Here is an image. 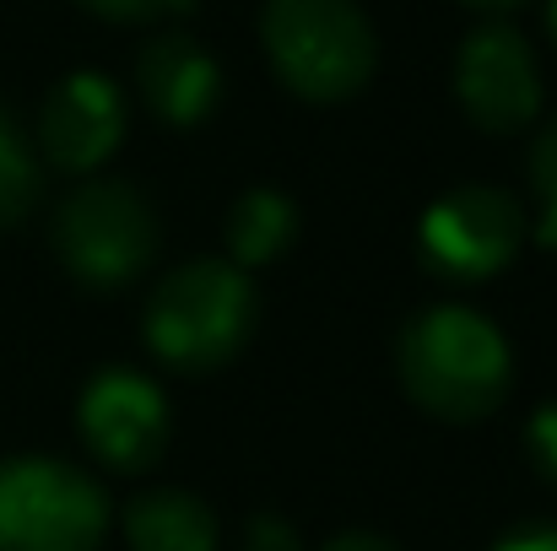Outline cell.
<instances>
[{
	"label": "cell",
	"mask_w": 557,
	"mask_h": 551,
	"mask_svg": "<svg viewBox=\"0 0 557 551\" xmlns=\"http://www.w3.org/2000/svg\"><path fill=\"white\" fill-rule=\"evenodd\" d=\"M125 541L131 551H216V519L189 492H141L125 509Z\"/></svg>",
	"instance_id": "cell-11"
},
{
	"label": "cell",
	"mask_w": 557,
	"mask_h": 551,
	"mask_svg": "<svg viewBox=\"0 0 557 551\" xmlns=\"http://www.w3.org/2000/svg\"><path fill=\"white\" fill-rule=\"evenodd\" d=\"M520 238H525V211L509 189L460 184L428 205L417 227V254L444 281H487L520 254Z\"/></svg>",
	"instance_id": "cell-6"
},
{
	"label": "cell",
	"mask_w": 557,
	"mask_h": 551,
	"mask_svg": "<svg viewBox=\"0 0 557 551\" xmlns=\"http://www.w3.org/2000/svg\"><path fill=\"white\" fill-rule=\"evenodd\" d=\"M547 16H553V38H557V0H553V11H547Z\"/></svg>",
	"instance_id": "cell-21"
},
{
	"label": "cell",
	"mask_w": 557,
	"mask_h": 551,
	"mask_svg": "<svg viewBox=\"0 0 557 551\" xmlns=\"http://www.w3.org/2000/svg\"><path fill=\"white\" fill-rule=\"evenodd\" d=\"M455 92H460V109L482 130H493V136L525 130L542 114V71H536L531 43L515 27H504V22L476 27L460 43Z\"/></svg>",
	"instance_id": "cell-7"
},
{
	"label": "cell",
	"mask_w": 557,
	"mask_h": 551,
	"mask_svg": "<svg viewBox=\"0 0 557 551\" xmlns=\"http://www.w3.org/2000/svg\"><path fill=\"white\" fill-rule=\"evenodd\" d=\"M87 5L92 16H109V22H152L163 11H189V0H76Z\"/></svg>",
	"instance_id": "cell-15"
},
{
	"label": "cell",
	"mask_w": 557,
	"mask_h": 551,
	"mask_svg": "<svg viewBox=\"0 0 557 551\" xmlns=\"http://www.w3.org/2000/svg\"><path fill=\"white\" fill-rule=\"evenodd\" d=\"M466 5H476V11H515V5H525V0H466Z\"/></svg>",
	"instance_id": "cell-20"
},
{
	"label": "cell",
	"mask_w": 557,
	"mask_h": 551,
	"mask_svg": "<svg viewBox=\"0 0 557 551\" xmlns=\"http://www.w3.org/2000/svg\"><path fill=\"white\" fill-rule=\"evenodd\" d=\"M325 551H395L384 536H363V530H352V536H336Z\"/></svg>",
	"instance_id": "cell-19"
},
{
	"label": "cell",
	"mask_w": 557,
	"mask_h": 551,
	"mask_svg": "<svg viewBox=\"0 0 557 551\" xmlns=\"http://www.w3.org/2000/svg\"><path fill=\"white\" fill-rule=\"evenodd\" d=\"M260 38L271 71L309 103L352 98L379 60V38L352 0H265Z\"/></svg>",
	"instance_id": "cell-3"
},
{
	"label": "cell",
	"mask_w": 557,
	"mask_h": 551,
	"mask_svg": "<svg viewBox=\"0 0 557 551\" xmlns=\"http://www.w3.org/2000/svg\"><path fill=\"white\" fill-rule=\"evenodd\" d=\"M244 551H298V536H293L287 519H276V514H255L249 530H244Z\"/></svg>",
	"instance_id": "cell-17"
},
{
	"label": "cell",
	"mask_w": 557,
	"mask_h": 551,
	"mask_svg": "<svg viewBox=\"0 0 557 551\" xmlns=\"http://www.w3.org/2000/svg\"><path fill=\"white\" fill-rule=\"evenodd\" d=\"M400 384L438 422H482L509 395V341L476 309L444 303L400 330Z\"/></svg>",
	"instance_id": "cell-1"
},
{
	"label": "cell",
	"mask_w": 557,
	"mask_h": 551,
	"mask_svg": "<svg viewBox=\"0 0 557 551\" xmlns=\"http://www.w3.org/2000/svg\"><path fill=\"white\" fill-rule=\"evenodd\" d=\"M82 438L114 471H147L169 443V400L136 367H103L82 389Z\"/></svg>",
	"instance_id": "cell-8"
},
{
	"label": "cell",
	"mask_w": 557,
	"mask_h": 551,
	"mask_svg": "<svg viewBox=\"0 0 557 551\" xmlns=\"http://www.w3.org/2000/svg\"><path fill=\"white\" fill-rule=\"evenodd\" d=\"M531 189L542 200V243L557 249V120H547V130L531 147Z\"/></svg>",
	"instance_id": "cell-14"
},
{
	"label": "cell",
	"mask_w": 557,
	"mask_h": 551,
	"mask_svg": "<svg viewBox=\"0 0 557 551\" xmlns=\"http://www.w3.org/2000/svg\"><path fill=\"white\" fill-rule=\"evenodd\" d=\"M493 551H557V525H520L515 536H504Z\"/></svg>",
	"instance_id": "cell-18"
},
{
	"label": "cell",
	"mask_w": 557,
	"mask_h": 551,
	"mask_svg": "<svg viewBox=\"0 0 557 551\" xmlns=\"http://www.w3.org/2000/svg\"><path fill=\"white\" fill-rule=\"evenodd\" d=\"M109 503L92 476L65 460H0V551H98Z\"/></svg>",
	"instance_id": "cell-5"
},
{
	"label": "cell",
	"mask_w": 557,
	"mask_h": 551,
	"mask_svg": "<svg viewBox=\"0 0 557 551\" xmlns=\"http://www.w3.org/2000/svg\"><path fill=\"white\" fill-rule=\"evenodd\" d=\"M525 443H531V460L542 465V476H553V481H557V400H553V405H542V411L531 416Z\"/></svg>",
	"instance_id": "cell-16"
},
{
	"label": "cell",
	"mask_w": 557,
	"mask_h": 551,
	"mask_svg": "<svg viewBox=\"0 0 557 551\" xmlns=\"http://www.w3.org/2000/svg\"><path fill=\"white\" fill-rule=\"evenodd\" d=\"M136 82H141L147 109L169 125H200L222 92L216 60L185 33H158L136 60Z\"/></svg>",
	"instance_id": "cell-10"
},
{
	"label": "cell",
	"mask_w": 557,
	"mask_h": 551,
	"mask_svg": "<svg viewBox=\"0 0 557 551\" xmlns=\"http://www.w3.org/2000/svg\"><path fill=\"white\" fill-rule=\"evenodd\" d=\"M54 254L92 292L125 287L158 254V216L136 184L92 179L54 211Z\"/></svg>",
	"instance_id": "cell-4"
},
{
	"label": "cell",
	"mask_w": 557,
	"mask_h": 551,
	"mask_svg": "<svg viewBox=\"0 0 557 551\" xmlns=\"http://www.w3.org/2000/svg\"><path fill=\"white\" fill-rule=\"evenodd\" d=\"M33 200H38V163H33L16 120L0 109V227L22 222Z\"/></svg>",
	"instance_id": "cell-13"
},
{
	"label": "cell",
	"mask_w": 557,
	"mask_h": 551,
	"mask_svg": "<svg viewBox=\"0 0 557 551\" xmlns=\"http://www.w3.org/2000/svg\"><path fill=\"white\" fill-rule=\"evenodd\" d=\"M38 141H44V158L54 168L92 174L125 141V98H120V87L109 76H98V71L65 76L49 92V103H44Z\"/></svg>",
	"instance_id": "cell-9"
},
{
	"label": "cell",
	"mask_w": 557,
	"mask_h": 551,
	"mask_svg": "<svg viewBox=\"0 0 557 551\" xmlns=\"http://www.w3.org/2000/svg\"><path fill=\"white\" fill-rule=\"evenodd\" d=\"M293 233H298V211L276 189H249L227 211V249H233V265L238 271L276 260L293 243Z\"/></svg>",
	"instance_id": "cell-12"
},
{
	"label": "cell",
	"mask_w": 557,
	"mask_h": 551,
	"mask_svg": "<svg viewBox=\"0 0 557 551\" xmlns=\"http://www.w3.org/2000/svg\"><path fill=\"white\" fill-rule=\"evenodd\" d=\"M147 347L180 373L222 367L255 330V287L233 260H189L147 298Z\"/></svg>",
	"instance_id": "cell-2"
}]
</instances>
